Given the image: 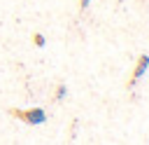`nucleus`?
<instances>
[{"label":"nucleus","instance_id":"nucleus-1","mask_svg":"<svg viewBox=\"0 0 149 145\" xmlns=\"http://www.w3.org/2000/svg\"><path fill=\"white\" fill-rule=\"evenodd\" d=\"M9 115L12 117H16V119H21L23 124H44L47 122V112L42 110V108H28V110H19V108H12L9 110Z\"/></svg>","mask_w":149,"mask_h":145},{"label":"nucleus","instance_id":"nucleus-2","mask_svg":"<svg viewBox=\"0 0 149 145\" xmlns=\"http://www.w3.org/2000/svg\"><path fill=\"white\" fill-rule=\"evenodd\" d=\"M147 68H149V56H147V54H142V56H140V61H137V65H135V72H133V80H137V77H142Z\"/></svg>","mask_w":149,"mask_h":145},{"label":"nucleus","instance_id":"nucleus-3","mask_svg":"<svg viewBox=\"0 0 149 145\" xmlns=\"http://www.w3.org/2000/svg\"><path fill=\"white\" fill-rule=\"evenodd\" d=\"M33 42H35L37 47H44V42H47V40H44V35H42V33H35V35H33Z\"/></svg>","mask_w":149,"mask_h":145},{"label":"nucleus","instance_id":"nucleus-4","mask_svg":"<svg viewBox=\"0 0 149 145\" xmlns=\"http://www.w3.org/2000/svg\"><path fill=\"white\" fill-rule=\"evenodd\" d=\"M65 96V87H58V91H56V98H63Z\"/></svg>","mask_w":149,"mask_h":145},{"label":"nucleus","instance_id":"nucleus-5","mask_svg":"<svg viewBox=\"0 0 149 145\" xmlns=\"http://www.w3.org/2000/svg\"><path fill=\"white\" fill-rule=\"evenodd\" d=\"M88 2H91V0H79V5H81V7H88Z\"/></svg>","mask_w":149,"mask_h":145}]
</instances>
